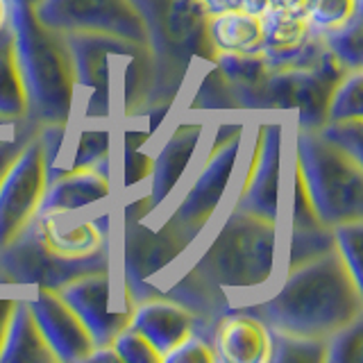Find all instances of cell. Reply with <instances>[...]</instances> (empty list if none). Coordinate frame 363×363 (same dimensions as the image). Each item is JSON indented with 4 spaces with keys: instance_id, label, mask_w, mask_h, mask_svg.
<instances>
[{
    "instance_id": "cell-1",
    "label": "cell",
    "mask_w": 363,
    "mask_h": 363,
    "mask_svg": "<svg viewBox=\"0 0 363 363\" xmlns=\"http://www.w3.org/2000/svg\"><path fill=\"white\" fill-rule=\"evenodd\" d=\"M272 332L329 338L363 318V284L334 250L281 270L275 284L245 304Z\"/></svg>"
},
{
    "instance_id": "cell-2",
    "label": "cell",
    "mask_w": 363,
    "mask_h": 363,
    "mask_svg": "<svg viewBox=\"0 0 363 363\" xmlns=\"http://www.w3.org/2000/svg\"><path fill=\"white\" fill-rule=\"evenodd\" d=\"M202 236L182 264L225 291L234 306L266 293L281 272L284 227L277 220L227 204Z\"/></svg>"
},
{
    "instance_id": "cell-3",
    "label": "cell",
    "mask_w": 363,
    "mask_h": 363,
    "mask_svg": "<svg viewBox=\"0 0 363 363\" xmlns=\"http://www.w3.org/2000/svg\"><path fill=\"white\" fill-rule=\"evenodd\" d=\"M145 28L152 57V91L147 111H175L196 68L209 66L216 50L209 43L207 14L200 0H130Z\"/></svg>"
},
{
    "instance_id": "cell-4",
    "label": "cell",
    "mask_w": 363,
    "mask_h": 363,
    "mask_svg": "<svg viewBox=\"0 0 363 363\" xmlns=\"http://www.w3.org/2000/svg\"><path fill=\"white\" fill-rule=\"evenodd\" d=\"M7 5L23 84L28 91V123L34 128H66L77 113V89L64 34L37 18L34 0H7Z\"/></svg>"
},
{
    "instance_id": "cell-5",
    "label": "cell",
    "mask_w": 363,
    "mask_h": 363,
    "mask_svg": "<svg viewBox=\"0 0 363 363\" xmlns=\"http://www.w3.org/2000/svg\"><path fill=\"white\" fill-rule=\"evenodd\" d=\"M250 139V116H220L211 130L200 155L179 186L175 198L164 209L162 218L152 223L168 225L196 247L209 225L232 200L234 177L241 173Z\"/></svg>"
},
{
    "instance_id": "cell-6",
    "label": "cell",
    "mask_w": 363,
    "mask_h": 363,
    "mask_svg": "<svg viewBox=\"0 0 363 363\" xmlns=\"http://www.w3.org/2000/svg\"><path fill=\"white\" fill-rule=\"evenodd\" d=\"M293 166L318 218L336 227L363 220V162L329 143L318 130L293 128Z\"/></svg>"
},
{
    "instance_id": "cell-7",
    "label": "cell",
    "mask_w": 363,
    "mask_h": 363,
    "mask_svg": "<svg viewBox=\"0 0 363 363\" xmlns=\"http://www.w3.org/2000/svg\"><path fill=\"white\" fill-rule=\"evenodd\" d=\"M293 123L284 113L250 116V139L241 168V182L227 204L281 223L284 216V139Z\"/></svg>"
},
{
    "instance_id": "cell-8",
    "label": "cell",
    "mask_w": 363,
    "mask_h": 363,
    "mask_svg": "<svg viewBox=\"0 0 363 363\" xmlns=\"http://www.w3.org/2000/svg\"><path fill=\"white\" fill-rule=\"evenodd\" d=\"M213 121L216 118L189 109L173 118L170 130L164 136H157L155 141L150 170L145 177V196L130 200L125 213L139 216V218H155L168 207L179 186L184 184L193 164L202 155Z\"/></svg>"
},
{
    "instance_id": "cell-9",
    "label": "cell",
    "mask_w": 363,
    "mask_h": 363,
    "mask_svg": "<svg viewBox=\"0 0 363 363\" xmlns=\"http://www.w3.org/2000/svg\"><path fill=\"white\" fill-rule=\"evenodd\" d=\"M64 41L73 60L77 89V118L113 121V86L123 57L132 52L136 43L130 39L96 32H66Z\"/></svg>"
},
{
    "instance_id": "cell-10",
    "label": "cell",
    "mask_w": 363,
    "mask_h": 363,
    "mask_svg": "<svg viewBox=\"0 0 363 363\" xmlns=\"http://www.w3.org/2000/svg\"><path fill=\"white\" fill-rule=\"evenodd\" d=\"M55 291L82 320L96 347L109 345L111 338L130 323L134 300L125 289L116 261L109 268L84 272Z\"/></svg>"
},
{
    "instance_id": "cell-11",
    "label": "cell",
    "mask_w": 363,
    "mask_h": 363,
    "mask_svg": "<svg viewBox=\"0 0 363 363\" xmlns=\"http://www.w3.org/2000/svg\"><path fill=\"white\" fill-rule=\"evenodd\" d=\"M50 182V159L37 128L0 182V247L37 218Z\"/></svg>"
},
{
    "instance_id": "cell-12",
    "label": "cell",
    "mask_w": 363,
    "mask_h": 363,
    "mask_svg": "<svg viewBox=\"0 0 363 363\" xmlns=\"http://www.w3.org/2000/svg\"><path fill=\"white\" fill-rule=\"evenodd\" d=\"M116 261V250L86 261H66L50 255L39 241L32 223L14 241L0 247V286L21 289H60L84 272L109 268Z\"/></svg>"
},
{
    "instance_id": "cell-13",
    "label": "cell",
    "mask_w": 363,
    "mask_h": 363,
    "mask_svg": "<svg viewBox=\"0 0 363 363\" xmlns=\"http://www.w3.org/2000/svg\"><path fill=\"white\" fill-rule=\"evenodd\" d=\"M116 207L75 213H41L32 220L41 245L66 261H86L116 250Z\"/></svg>"
},
{
    "instance_id": "cell-14",
    "label": "cell",
    "mask_w": 363,
    "mask_h": 363,
    "mask_svg": "<svg viewBox=\"0 0 363 363\" xmlns=\"http://www.w3.org/2000/svg\"><path fill=\"white\" fill-rule=\"evenodd\" d=\"M37 18L57 32H96L145 41V28L130 0H34Z\"/></svg>"
},
{
    "instance_id": "cell-15",
    "label": "cell",
    "mask_w": 363,
    "mask_h": 363,
    "mask_svg": "<svg viewBox=\"0 0 363 363\" xmlns=\"http://www.w3.org/2000/svg\"><path fill=\"white\" fill-rule=\"evenodd\" d=\"M284 252L281 270L293 268L304 261L315 259L329 250H334V227L318 218L311 200L306 196L300 173L291 166V198L284 202Z\"/></svg>"
},
{
    "instance_id": "cell-16",
    "label": "cell",
    "mask_w": 363,
    "mask_h": 363,
    "mask_svg": "<svg viewBox=\"0 0 363 363\" xmlns=\"http://www.w3.org/2000/svg\"><path fill=\"white\" fill-rule=\"evenodd\" d=\"M30 311L57 363H86L96 343L82 320L55 289H34L28 295Z\"/></svg>"
},
{
    "instance_id": "cell-17",
    "label": "cell",
    "mask_w": 363,
    "mask_h": 363,
    "mask_svg": "<svg viewBox=\"0 0 363 363\" xmlns=\"http://www.w3.org/2000/svg\"><path fill=\"white\" fill-rule=\"evenodd\" d=\"M136 332H141L152 347L162 354V359L168 354L175 345H179L191 332H202L211 336L213 325L200 320L193 315L186 306L170 300L164 293L147 295V298L136 300L130 313V323Z\"/></svg>"
},
{
    "instance_id": "cell-18",
    "label": "cell",
    "mask_w": 363,
    "mask_h": 363,
    "mask_svg": "<svg viewBox=\"0 0 363 363\" xmlns=\"http://www.w3.org/2000/svg\"><path fill=\"white\" fill-rule=\"evenodd\" d=\"M116 179L100 168H71L55 173L45 189L39 213H75L109 207L116 198Z\"/></svg>"
},
{
    "instance_id": "cell-19",
    "label": "cell",
    "mask_w": 363,
    "mask_h": 363,
    "mask_svg": "<svg viewBox=\"0 0 363 363\" xmlns=\"http://www.w3.org/2000/svg\"><path fill=\"white\" fill-rule=\"evenodd\" d=\"M211 343L218 361L225 363H270L272 329L245 306H234L216 318Z\"/></svg>"
},
{
    "instance_id": "cell-20",
    "label": "cell",
    "mask_w": 363,
    "mask_h": 363,
    "mask_svg": "<svg viewBox=\"0 0 363 363\" xmlns=\"http://www.w3.org/2000/svg\"><path fill=\"white\" fill-rule=\"evenodd\" d=\"M0 363H57L30 311L28 295H18L0 350Z\"/></svg>"
},
{
    "instance_id": "cell-21",
    "label": "cell",
    "mask_w": 363,
    "mask_h": 363,
    "mask_svg": "<svg viewBox=\"0 0 363 363\" xmlns=\"http://www.w3.org/2000/svg\"><path fill=\"white\" fill-rule=\"evenodd\" d=\"M207 34L216 55H252L264 45L261 16L241 9L207 16Z\"/></svg>"
},
{
    "instance_id": "cell-22",
    "label": "cell",
    "mask_w": 363,
    "mask_h": 363,
    "mask_svg": "<svg viewBox=\"0 0 363 363\" xmlns=\"http://www.w3.org/2000/svg\"><path fill=\"white\" fill-rule=\"evenodd\" d=\"M0 118L9 123L28 121V91L23 84L9 18L0 28Z\"/></svg>"
},
{
    "instance_id": "cell-23",
    "label": "cell",
    "mask_w": 363,
    "mask_h": 363,
    "mask_svg": "<svg viewBox=\"0 0 363 363\" xmlns=\"http://www.w3.org/2000/svg\"><path fill=\"white\" fill-rule=\"evenodd\" d=\"M323 39L329 55L345 68V71H357L363 68V9L357 11L345 26L315 32Z\"/></svg>"
},
{
    "instance_id": "cell-24",
    "label": "cell",
    "mask_w": 363,
    "mask_h": 363,
    "mask_svg": "<svg viewBox=\"0 0 363 363\" xmlns=\"http://www.w3.org/2000/svg\"><path fill=\"white\" fill-rule=\"evenodd\" d=\"M363 121V68L345 71L329 94L327 123Z\"/></svg>"
},
{
    "instance_id": "cell-25",
    "label": "cell",
    "mask_w": 363,
    "mask_h": 363,
    "mask_svg": "<svg viewBox=\"0 0 363 363\" xmlns=\"http://www.w3.org/2000/svg\"><path fill=\"white\" fill-rule=\"evenodd\" d=\"M327 338H304L272 332L270 363H325Z\"/></svg>"
},
{
    "instance_id": "cell-26",
    "label": "cell",
    "mask_w": 363,
    "mask_h": 363,
    "mask_svg": "<svg viewBox=\"0 0 363 363\" xmlns=\"http://www.w3.org/2000/svg\"><path fill=\"white\" fill-rule=\"evenodd\" d=\"M361 9L363 0H304L302 14L313 32H327L345 26Z\"/></svg>"
},
{
    "instance_id": "cell-27",
    "label": "cell",
    "mask_w": 363,
    "mask_h": 363,
    "mask_svg": "<svg viewBox=\"0 0 363 363\" xmlns=\"http://www.w3.org/2000/svg\"><path fill=\"white\" fill-rule=\"evenodd\" d=\"M325 363H363V318L327 338Z\"/></svg>"
},
{
    "instance_id": "cell-28",
    "label": "cell",
    "mask_w": 363,
    "mask_h": 363,
    "mask_svg": "<svg viewBox=\"0 0 363 363\" xmlns=\"http://www.w3.org/2000/svg\"><path fill=\"white\" fill-rule=\"evenodd\" d=\"M113 352L118 354L121 363H164L162 354L152 347L141 332H136L132 325H125L121 332L111 338Z\"/></svg>"
},
{
    "instance_id": "cell-29",
    "label": "cell",
    "mask_w": 363,
    "mask_h": 363,
    "mask_svg": "<svg viewBox=\"0 0 363 363\" xmlns=\"http://www.w3.org/2000/svg\"><path fill=\"white\" fill-rule=\"evenodd\" d=\"M361 241H363V220L340 223L334 227V247L345 261V266L354 275L357 281L363 284L361 275Z\"/></svg>"
},
{
    "instance_id": "cell-30",
    "label": "cell",
    "mask_w": 363,
    "mask_h": 363,
    "mask_svg": "<svg viewBox=\"0 0 363 363\" xmlns=\"http://www.w3.org/2000/svg\"><path fill=\"white\" fill-rule=\"evenodd\" d=\"M164 363H218V354L211 343V336L202 332H191L179 345L164 357Z\"/></svg>"
},
{
    "instance_id": "cell-31",
    "label": "cell",
    "mask_w": 363,
    "mask_h": 363,
    "mask_svg": "<svg viewBox=\"0 0 363 363\" xmlns=\"http://www.w3.org/2000/svg\"><path fill=\"white\" fill-rule=\"evenodd\" d=\"M320 136L329 143H334L340 150H345L354 159L363 162V121H347V123H325Z\"/></svg>"
},
{
    "instance_id": "cell-32",
    "label": "cell",
    "mask_w": 363,
    "mask_h": 363,
    "mask_svg": "<svg viewBox=\"0 0 363 363\" xmlns=\"http://www.w3.org/2000/svg\"><path fill=\"white\" fill-rule=\"evenodd\" d=\"M34 132H37V128L26 121V123L16 125L14 130L0 134V182H3L7 168L11 166V162H14L16 155L21 152V147L26 145V141Z\"/></svg>"
},
{
    "instance_id": "cell-33",
    "label": "cell",
    "mask_w": 363,
    "mask_h": 363,
    "mask_svg": "<svg viewBox=\"0 0 363 363\" xmlns=\"http://www.w3.org/2000/svg\"><path fill=\"white\" fill-rule=\"evenodd\" d=\"M16 298L18 295H0V350H3V343H5L11 313H14V306H16Z\"/></svg>"
},
{
    "instance_id": "cell-34",
    "label": "cell",
    "mask_w": 363,
    "mask_h": 363,
    "mask_svg": "<svg viewBox=\"0 0 363 363\" xmlns=\"http://www.w3.org/2000/svg\"><path fill=\"white\" fill-rule=\"evenodd\" d=\"M200 5L207 16L223 14V11L241 9V0H200Z\"/></svg>"
},
{
    "instance_id": "cell-35",
    "label": "cell",
    "mask_w": 363,
    "mask_h": 363,
    "mask_svg": "<svg viewBox=\"0 0 363 363\" xmlns=\"http://www.w3.org/2000/svg\"><path fill=\"white\" fill-rule=\"evenodd\" d=\"M270 7V0H241V11H247L252 16H261Z\"/></svg>"
},
{
    "instance_id": "cell-36",
    "label": "cell",
    "mask_w": 363,
    "mask_h": 363,
    "mask_svg": "<svg viewBox=\"0 0 363 363\" xmlns=\"http://www.w3.org/2000/svg\"><path fill=\"white\" fill-rule=\"evenodd\" d=\"M272 7H286V9H302L304 0H270Z\"/></svg>"
},
{
    "instance_id": "cell-37",
    "label": "cell",
    "mask_w": 363,
    "mask_h": 363,
    "mask_svg": "<svg viewBox=\"0 0 363 363\" xmlns=\"http://www.w3.org/2000/svg\"><path fill=\"white\" fill-rule=\"evenodd\" d=\"M9 18V5H7V0H0V28L5 26Z\"/></svg>"
},
{
    "instance_id": "cell-38",
    "label": "cell",
    "mask_w": 363,
    "mask_h": 363,
    "mask_svg": "<svg viewBox=\"0 0 363 363\" xmlns=\"http://www.w3.org/2000/svg\"><path fill=\"white\" fill-rule=\"evenodd\" d=\"M16 125H21V123H9V121H5V118H0V134H3V132H9V130H14Z\"/></svg>"
}]
</instances>
